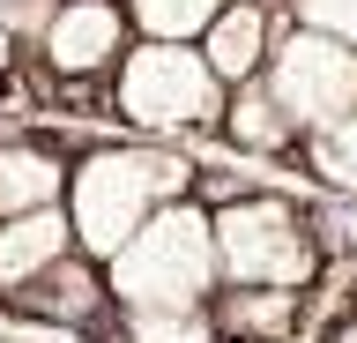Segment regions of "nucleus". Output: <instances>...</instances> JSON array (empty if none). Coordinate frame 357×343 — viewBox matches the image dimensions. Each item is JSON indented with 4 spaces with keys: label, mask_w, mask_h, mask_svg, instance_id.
I'll return each instance as SVG.
<instances>
[{
    "label": "nucleus",
    "mask_w": 357,
    "mask_h": 343,
    "mask_svg": "<svg viewBox=\"0 0 357 343\" xmlns=\"http://www.w3.org/2000/svg\"><path fill=\"white\" fill-rule=\"evenodd\" d=\"M134 45L127 0H52L38 30V60L52 82H105Z\"/></svg>",
    "instance_id": "nucleus-6"
},
{
    "label": "nucleus",
    "mask_w": 357,
    "mask_h": 343,
    "mask_svg": "<svg viewBox=\"0 0 357 343\" xmlns=\"http://www.w3.org/2000/svg\"><path fill=\"white\" fill-rule=\"evenodd\" d=\"M216 224V269L223 284H275V291H305L320 276V239H312L305 209L290 194H216L208 202Z\"/></svg>",
    "instance_id": "nucleus-4"
},
{
    "label": "nucleus",
    "mask_w": 357,
    "mask_h": 343,
    "mask_svg": "<svg viewBox=\"0 0 357 343\" xmlns=\"http://www.w3.org/2000/svg\"><path fill=\"white\" fill-rule=\"evenodd\" d=\"M261 82H268V97L312 135V127H328V119H342L357 105V45L290 23V30H275V52H268Z\"/></svg>",
    "instance_id": "nucleus-5"
},
{
    "label": "nucleus",
    "mask_w": 357,
    "mask_h": 343,
    "mask_svg": "<svg viewBox=\"0 0 357 343\" xmlns=\"http://www.w3.org/2000/svg\"><path fill=\"white\" fill-rule=\"evenodd\" d=\"M216 135L238 149V157H268L283 164L298 157V142H305V127L268 97V82H238V90H223V112H216Z\"/></svg>",
    "instance_id": "nucleus-9"
},
{
    "label": "nucleus",
    "mask_w": 357,
    "mask_h": 343,
    "mask_svg": "<svg viewBox=\"0 0 357 343\" xmlns=\"http://www.w3.org/2000/svg\"><path fill=\"white\" fill-rule=\"evenodd\" d=\"M119 343H216V321L208 306H142V314H119Z\"/></svg>",
    "instance_id": "nucleus-15"
},
{
    "label": "nucleus",
    "mask_w": 357,
    "mask_h": 343,
    "mask_svg": "<svg viewBox=\"0 0 357 343\" xmlns=\"http://www.w3.org/2000/svg\"><path fill=\"white\" fill-rule=\"evenodd\" d=\"M97 269H105V291H112L119 314H142V306H208L223 291L208 202L178 194V202L149 209V224L134 231L112 261H97Z\"/></svg>",
    "instance_id": "nucleus-2"
},
{
    "label": "nucleus",
    "mask_w": 357,
    "mask_h": 343,
    "mask_svg": "<svg viewBox=\"0 0 357 343\" xmlns=\"http://www.w3.org/2000/svg\"><path fill=\"white\" fill-rule=\"evenodd\" d=\"M194 194V157L178 142H97L82 157H67V231L82 261H112L134 231L149 224V209Z\"/></svg>",
    "instance_id": "nucleus-1"
},
{
    "label": "nucleus",
    "mask_w": 357,
    "mask_h": 343,
    "mask_svg": "<svg viewBox=\"0 0 357 343\" xmlns=\"http://www.w3.org/2000/svg\"><path fill=\"white\" fill-rule=\"evenodd\" d=\"M290 15H298L305 30H320V38L357 45V0H290Z\"/></svg>",
    "instance_id": "nucleus-16"
},
{
    "label": "nucleus",
    "mask_w": 357,
    "mask_h": 343,
    "mask_svg": "<svg viewBox=\"0 0 357 343\" xmlns=\"http://www.w3.org/2000/svg\"><path fill=\"white\" fill-rule=\"evenodd\" d=\"M8 75H15V23L0 15V82H8Z\"/></svg>",
    "instance_id": "nucleus-17"
},
{
    "label": "nucleus",
    "mask_w": 357,
    "mask_h": 343,
    "mask_svg": "<svg viewBox=\"0 0 357 343\" xmlns=\"http://www.w3.org/2000/svg\"><path fill=\"white\" fill-rule=\"evenodd\" d=\"M15 8H30V0H0V15H15Z\"/></svg>",
    "instance_id": "nucleus-18"
},
{
    "label": "nucleus",
    "mask_w": 357,
    "mask_h": 343,
    "mask_svg": "<svg viewBox=\"0 0 357 343\" xmlns=\"http://www.w3.org/2000/svg\"><path fill=\"white\" fill-rule=\"evenodd\" d=\"M75 254L67 209H30V217H0V298H22L45 269H60Z\"/></svg>",
    "instance_id": "nucleus-8"
},
{
    "label": "nucleus",
    "mask_w": 357,
    "mask_h": 343,
    "mask_svg": "<svg viewBox=\"0 0 357 343\" xmlns=\"http://www.w3.org/2000/svg\"><path fill=\"white\" fill-rule=\"evenodd\" d=\"M298 164H305L328 194H357V105L342 119H328V127H312V135L298 142Z\"/></svg>",
    "instance_id": "nucleus-13"
},
{
    "label": "nucleus",
    "mask_w": 357,
    "mask_h": 343,
    "mask_svg": "<svg viewBox=\"0 0 357 343\" xmlns=\"http://www.w3.org/2000/svg\"><path fill=\"white\" fill-rule=\"evenodd\" d=\"M298 291H275V284H223L208 298V321H216V343H283L298 328Z\"/></svg>",
    "instance_id": "nucleus-12"
},
{
    "label": "nucleus",
    "mask_w": 357,
    "mask_h": 343,
    "mask_svg": "<svg viewBox=\"0 0 357 343\" xmlns=\"http://www.w3.org/2000/svg\"><path fill=\"white\" fill-rule=\"evenodd\" d=\"M112 112L142 142H186L201 127H216L223 82L208 75L201 45H172V38H134L112 68Z\"/></svg>",
    "instance_id": "nucleus-3"
},
{
    "label": "nucleus",
    "mask_w": 357,
    "mask_h": 343,
    "mask_svg": "<svg viewBox=\"0 0 357 343\" xmlns=\"http://www.w3.org/2000/svg\"><path fill=\"white\" fill-rule=\"evenodd\" d=\"M67 194V157L45 135H0V217L60 209Z\"/></svg>",
    "instance_id": "nucleus-11"
},
{
    "label": "nucleus",
    "mask_w": 357,
    "mask_h": 343,
    "mask_svg": "<svg viewBox=\"0 0 357 343\" xmlns=\"http://www.w3.org/2000/svg\"><path fill=\"white\" fill-rule=\"evenodd\" d=\"M194 45H201V60H208V75H216L223 90L261 82L268 52H275V8H261V0H231V8L201 30Z\"/></svg>",
    "instance_id": "nucleus-7"
},
{
    "label": "nucleus",
    "mask_w": 357,
    "mask_h": 343,
    "mask_svg": "<svg viewBox=\"0 0 357 343\" xmlns=\"http://www.w3.org/2000/svg\"><path fill=\"white\" fill-rule=\"evenodd\" d=\"M15 314H30V321H60V328H105V314H112L105 269H97V261H82V254H67L60 269H45L38 284L15 298Z\"/></svg>",
    "instance_id": "nucleus-10"
},
{
    "label": "nucleus",
    "mask_w": 357,
    "mask_h": 343,
    "mask_svg": "<svg viewBox=\"0 0 357 343\" xmlns=\"http://www.w3.org/2000/svg\"><path fill=\"white\" fill-rule=\"evenodd\" d=\"M231 0H127L134 38H172V45H194L201 30L216 23Z\"/></svg>",
    "instance_id": "nucleus-14"
}]
</instances>
